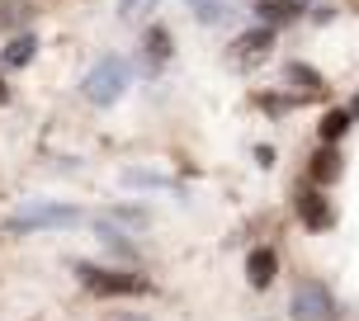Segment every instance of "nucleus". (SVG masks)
I'll return each mask as SVG.
<instances>
[{
  "label": "nucleus",
  "instance_id": "1",
  "mask_svg": "<svg viewBox=\"0 0 359 321\" xmlns=\"http://www.w3.org/2000/svg\"><path fill=\"white\" fill-rule=\"evenodd\" d=\"M81 90H86L90 104H114V100H123V90H128V62H123V57H100V62L86 71Z\"/></svg>",
  "mask_w": 359,
  "mask_h": 321
},
{
  "label": "nucleus",
  "instance_id": "2",
  "mask_svg": "<svg viewBox=\"0 0 359 321\" xmlns=\"http://www.w3.org/2000/svg\"><path fill=\"white\" fill-rule=\"evenodd\" d=\"M81 284L100 298H133V293H147V279L142 274H123V269H95V265H81Z\"/></svg>",
  "mask_w": 359,
  "mask_h": 321
},
{
  "label": "nucleus",
  "instance_id": "3",
  "mask_svg": "<svg viewBox=\"0 0 359 321\" xmlns=\"http://www.w3.org/2000/svg\"><path fill=\"white\" fill-rule=\"evenodd\" d=\"M76 208L72 203H24L19 213H10V232H38V227H72L76 222Z\"/></svg>",
  "mask_w": 359,
  "mask_h": 321
},
{
  "label": "nucleus",
  "instance_id": "4",
  "mask_svg": "<svg viewBox=\"0 0 359 321\" xmlns=\"http://www.w3.org/2000/svg\"><path fill=\"white\" fill-rule=\"evenodd\" d=\"M293 321H336V298L317 279H303L293 288Z\"/></svg>",
  "mask_w": 359,
  "mask_h": 321
},
{
  "label": "nucleus",
  "instance_id": "5",
  "mask_svg": "<svg viewBox=\"0 0 359 321\" xmlns=\"http://www.w3.org/2000/svg\"><path fill=\"white\" fill-rule=\"evenodd\" d=\"M298 217H303L307 232H326V227L336 222V213H331L326 194H317V189H303V194H298Z\"/></svg>",
  "mask_w": 359,
  "mask_h": 321
},
{
  "label": "nucleus",
  "instance_id": "6",
  "mask_svg": "<svg viewBox=\"0 0 359 321\" xmlns=\"http://www.w3.org/2000/svg\"><path fill=\"white\" fill-rule=\"evenodd\" d=\"M246 274H251V288H269L274 274H279V255H274L269 246H255L251 260H246Z\"/></svg>",
  "mask_w": 359,
  "mask_h": 321
},
{
  "label": "nucleus",
  "instance_id": "7",
  "mask_svg": "<svg viewBox=\"0 0 359 321\" xmlns=\"http://www.w3.org/2000/svg\"><path fill=\"white\" fill-rule=\"evenodd\" d=\"M232 48H236V53H232L236 62H260V57L274 48V34H269V29H246V34L236 38Z\"/></svg>",
  "mask_w": 359,
  "mask_h": 321
},
{
  "label": "nucleus",
  "instance_id": "8",
  "mask_svg": "<svg viewBox=\"0 0 359 321\" xmlns=\"http://www.w3.org/2000/svg\"><path fill=\"white\" fill-rule=\"evenodd\" d=\"M312 179H317V184L341 179V151H336V146H322V151L312 156Z\"/></svg>",
  "mask_w": 359,
  "mask_h": 321
},
{
  "label": "nucleus",
  "instance_id": "9",
  "mask_svg": "<svg viewBox=\"0 0 359 321\" xmlns=\"http://www.w3.org/2000/svg\"><path fill=\"white\" fill-rule=\"evenodd\" d=\"M189 10H194L198 24H222V19L232 15V0H184Z\"/></svg>",
  "mask_w": 359,
  "mask_h": 321
},
{
  "label": "nucleus",
  "instance_id": "10",
  "mask_svg": "<svg viewBox=\"0 0 359 321\" xmlns=\"http://www.w3.org/2000/svg\"><path fill=\"white\" fill-rule=\"evenodd\" d=\"M34 53H38V38L34 34L15 38V43L5 48V67H10V71H19V67H29V62H34Z\"/></svg>",
  "mask_w": 359,
  "mask_h": 321
},
{
  "label": "nucleus",
  "instance_id": "11",
  "mask_svg": "<svg viewBox=\"0 0 359 321\" xmlns=\"http://www.w3.org/2000/svg\"><path fill=\"white\" fill-rule=\"evenodd\" d=\"M29 19H34L29 0H0V29H24Z\"/></svg>",
  "mask_w": 359,
  "mask_h": 321
},
{
  "label": "nucleus",
  "instance_id": "12",
  "mask_svg": "<svg viewBox=\"0 0 359 321\" xmlns=\"http://www.w3.org/2000/svg\"><path fill=\"white\" fill-rule=\"evenodd\" d=\"M147 62H151V67H161L165 57H170V34H165V29H147Z\"/></svg>",
  "mask_w": 359,
  "mask_h": 321
},
{
  "label": "nucleus",
  "instance_id": "13",
  "mask_svg": "<svg viewBox=\"0 0 359 321\" xmlns=\"http://www.w3.org/2000/svg\"><path fill=\"white\" fill-rule=\"evenodd\" d=\"M345 128H350V114H341V109H336V114H326V118H322V128H317V137H322V146L341 142V137H345Z\"/></svg>",
  "mask_w": 359,
  "mask_h": 321
},
{
  "label": "nucleus",
  "instance_id": "14",
  "mask_svg": "<svg viewBox=\"0 0 359 321\" xmlns=\"http://www.w3.org/2000/svg\"><path fill=\"white\" fill-rule=\"evenodd\" d=\"M293 15H298L293 0H260V19H265V24H288Z\"/></svg>",
  "mask_w": 359,
  "mask_h": 321
},
{
  "label": "nucleus",
  "instance_id": "15",
  "mask_svg": "<svg viewBox=\"0 0 359 321\" xmlns=\"http://www.w3.org/2000/svg\"><path fill=\"white\" fill-rule=\"evenodd\" d=\"M156 5H161V0H118V15H123L128 24H137V19H147Z\"/></svg>",
  "mask_w": 359,
  "mask_h": 321
},
{
  "label": "nucleus",
  "instance_id": "16",
  "mask_svg": "<svg viewBox=\"0 0 359 321\" xmlns=\"http://www.w3.org/2000/svg\"><path fill=\"white\" fill-rule=\"evenodd\" d=\"M123 321H147V317H123Z\"/></svg>",
  "mask_w": 359,
  "mask_h": 321
},
{
  "label": "nucleus",
  "instance_id": "17",
  "mask_svg": "<svg viewBox=\"0 0 359 321\" xmlns=\"http://www.w3.org/2000/svg\"><path fill=\"white\" fill-rule=\"evenodd\" d=\"M355 114H359V100H355Z\"/></svg>",
  "mask_w": 359,
  "mask_h": 321
},
{
  "label": "nucleus",
  "instance_id": "18",
  "mask_svg": "<svg viewBox=\"0 0 359 321\" xmlns=\"http://www.w3.org/2000/svg\"><path fill=\"white\" fill-rule=\"evenodd\" d=\"M293 5H303V0H293Z\"/></svg>",
  "mask_w": 359,
  "mask_h": 321
}]
</instances>
